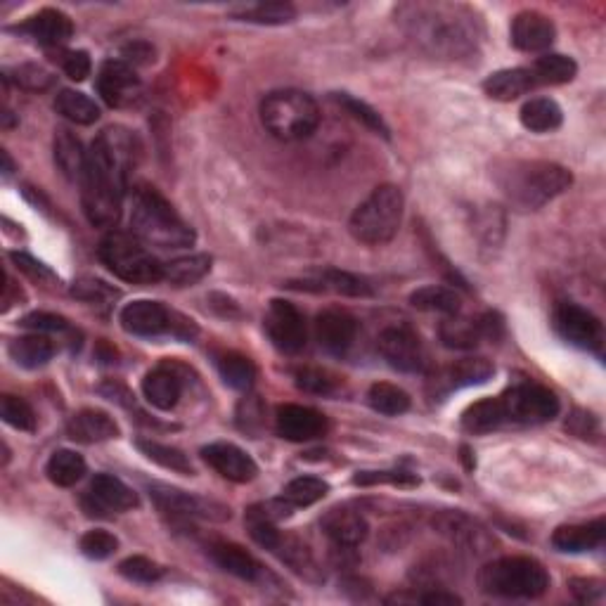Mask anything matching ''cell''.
Wrapping results in <instances>:
<instances>
[{
    "label": "cell",
    "instance_id": "obj_1",
    "mask_svg": "<svg viewBox=\"0 0 606 606\" xmlns=\"http://www.w3.org/2000/svg\"><path fill=\"white\" fill-rule=\"evenodd\" d=\"M138 143L126 128H105L88 152V166L81 178L83 211L95 228H112L121 216L128 171H131Z\"/></svg>",
    "mask_w": 606,
    "mask_h": 606
},
{
    "label": "cell",
    "instance_id": "obj_2",
    "mask_svg": "<svg viewBox=\"0 0 606 606\" xmlns=\"http://www.w3.org/2000/svg\"><path fill=\"white\" fill-rule=\"evenodd\" d=\"M403 27L424 53L457 60L474 53L481 22L472 10L453 3H410L398 10Z\"/></svg>",
    "mask_w": 606,
    "mask_h": 606
},
{
    "label": "cell",
    "instance_id": "obj_3",
    "mask_svg": "<svg viewBox=\"0 0 606 606\" xmlns=\"http://www.w3.org/2000/svg\"><path fill=\"white\" fill-rule=\"evenodd\" d=\"M502 195L521 211H535L571 188L573 176L552 161H512L495 173Z\"/></svg>",
    "mask_w": 606,
    "mask_h": 606
},
{
    "label": "cell",
    "instance_id": "obj_4",
    "mask_svg": "<svg viewBox=\"0 0 606 606\" xmlns=\"http://www.w3.org/2000/svg\"><path fill=\"white\" fill-rule=\"evenodd\" d=\"M131 230L143 244L159 249H183L195 242V232L173 206L152 188L133 192Z\"/></svg>",
    "mask_w": 606,
    "mask_h": 606
},
{
    "label": "cell",
    "instance_id": "obj_5",
    "mask_svg": "<svg viewBox=\"0 0 606 606\" xmlns=\"http://www.w3.org/2000/svg\"><path fill=\"white\" fill-rule=\"evenodd\" d=\"M479 588L493 597L538 599L550 590V576L531 557H502L479 571Z\"/></svg>",
    "mask_w": 606,
    "mask_h": 606
},
{
    "label": "cell",
    "instance_id": "obj_6",
    "mask_svg": "<svg viewBox=\"0 0 606 606\" xmlns=\"http://www.w3.org/2000/svg\"><path fill=\"white\" fill-rule=\"evenodd\" d=\"M261 121L270 135L285 143L306 140L320 124V109L301 90H275L261 102Z\"/></svg>",
    "mask_w": 606,
    "mask_h": 606
},
{
    "label": "cell",
    "instance_id": "obj_7",
    "mask_svg": "<svg viewBox=\"0 0 606 606\" xmlns=\"http://www.w3.org/2000/svg\"><path fill=\"white\" fill-rule=\"evenodd\" d=\"M403 192L396 185H379L372 195L353 211L348 230L358 242L382 247L398 235L403 223Z\"/></svg>",
    "mask_w": 606,
    "mask_h": 606
},
{
    "label": "cell",
    "instance_id": "obj_8",
    "mask_svg": "<svg viewBox=\"0 0 606 606\" xmlns=\"http://www.w3.org/2000/svg\"><path fill=\"white\" fill-rule=\"evenodd\" d=\"M100 259L119 280L131 285H152L164 280V263H159L145 244L128 232H109L100 244Z\"/></svg>",
    "mask_w": 606,
    "mask_h": 606
},
{
    "label": "cell",
    "instance_id": "obj_9",
    "mask_svg": "<svg viewBox=\"0 0 606 606\" xmlns=\"http://www.w3.org/2000/svg\"><path fill=\"white\" fill-rule=\"evenodd\" d=\"M121 327L133 337H161V334H178L190 337L195 334V325L188 318L171 313L159 301H133L124 306L119 315Z\"/></svg>",
    "mask_w": 606,
    "mask_h": 606
},
{
    "label": "cell",
    "instance_id": "obj_10",
    "mask_svg": "<svg viewBox=\"0 0 606 606\" xmlns=\"http://www.w3.org/2000/svg\"><path fill=\"white\" fill-rule=\"evenodd\" d=\"M507 422L545 424L559 415V398L540 384H517L500 396Z\"/></svg>",
    "mask_w": 606,
    "mask_h": 606
},
{
    "label": "cell",
    "instance_id": "obj_11",
    "mask_svg": "<svg viewBox=\"0 0 606 606\" xmlns=\"http://www.w3.org/2000/svg\"><path fill=\"white\" fill-rule=\"evenodd\" d=\"M377 348L382 358L398 372H424L429 365L427 346L410 325H391L379 334Z\"/></svg>",
    "mask_w": 606,
    "mask_h": 606
},
{
    "label": "cell",
    "instance_id": "obj_12",
    "mask_svg": "<svg viewBox=\"0 0 606 606\" xmlns=\"http://www.w3.org/2000/svg\"><path fill=\"white\" fill-rule=\"evenodd\" d=\"M150 498L157 502L161 512L173 514L183 519H206V521H225L230 519V507L221 502L202 498L180 491V488L166 486V483H150Z\"/></svg>",
    "mask_w": 606,
    "mask_h": 606
},
{
    "label": "cell",
    "instance_id": "obj_13",
    "mask_svg": "<svg viewBox=\"0 0 606 606\" xmlns=\"http://www.w3.org/2000/svg\"><path fill=\"white\" fill-rule=\"evenodd\" d=\"M263 327H266L268 339L273 341L277 351L294 356V353H299L306 346V320L296 311L294 303L280 299L270 301L266 318H263Z\"/></svg>",
    "mask_w": 606,
    "mask_h": 606
},
{
    "label": "cell",
    "instance_id": "obj_14",
    "mask_svg": "<svg viewBox=\"0 0 606 606\" xmlns=\"http://www.w3.org/2000/svg\"><path fill=\"white\" fill-rule=\"evenodd\" d=\"M554 330H557L564 341H569L571 346L588 348V351H599L602 348V322L588 308L576 306V303L557 306V311H554Z\"/></svg>",
    "mask_w": 606,
    "mask_h": 606
},
{
    "label": "cell",
    "instance_id": "obj_15",
    "mask_svg": "<svg viewBox=\"0 0 606 606\" xmlns=\"http://www.w3.org/2000/svg\"><path fill=\"white\" fill-rule=\"evenodd\" d=\"M495 375V367L486 358H462L457 363L441 367L429 379V396L434 401H443L453 391L467 389V386L486 384Z\"/></svg>",
    "mask_w": 606,
    "mask_h": 606
},
{
    "label": "cell",
    "instance_id": "obj_16",
    "mask_svg": "<svg viewBox=\"0 0 606 606\" xmlns=\"http://www.w3.org/2000/svg\"><path fill=\"white\" fill-rule=\"evenodd\" d=\"M140 90H143V83L135 74L133 64L124 60H107L100 67L98 93L109 107H131L140 98Z\"/></svg>",
    "mask_w": 606,
    "mask_h": 606
},
{
    "label": "cell",
    "instance_id": "obj_17",
    "mask_svg": "<svg viewBox=\"0 0 606 606\" xmlns=\"http://www.w3.org/2000/svg\"><path fill=\"white\" fill-rule=\"evenodd\" d=\"M138 507V495L131 486L112 474H98L83 498V509L90 517H107V512H128Z\"/></svg>",
    "mask_w": 606,
    "mask_h": 606
},
{
    "label": "cell",
    "instance_id": "obj_18",
    "mask_svg": "<svg viewBox=\"0 0 606 606\" xmlns=\"http://www.w3.org/2000/svg\"><path fill=\"white\" fill-rule=\"evenodd\" d=\"M275 429L285 441L306 443L325 434L327 419L322 412L306 408V405H280L275 417Z\"/></svg>",
    "mask_w": 606,
    "mask_h": 606
},
{
    "label": "cell",
    "instance_id": "obj_19",
    "mask_svg": "<svg viewBox=\"0 0 606 606\" xmlns=\"http://www.w3.org/2000/svg\"><path fill=\"white\" fill-rule=\"evenodd\" d=\"M358 337V320L341 308H327L315 318V339L327 353H346Z\"/></svg>",
    "mask_w": 606,
    "mask_h": 606
},
{
    "label": "cell",
    "instance_id": "obj_20",
    "mask_svg": "<svg viewBox=\"0 0 606 606\" xmlns=\"http://www.w3.org/2000/svg\"><path fill=\"white\" fill-rule=\"evenodd\" d=\"M436 531L453 543L455 547L467 552H476V554H486L493 547V538L488 535L486 528H483L479 521L464 517L460 512H446L441 517L434 519Z\"/></svg>",
    "mask_w": 606,
    "mask_h": 606
},
{
    "label": "cell",
    "instance_id": "obj_21",
    "mask_svg": "<svg viewBox=\"0 0 606 606\" xmlns=\"http://www.w3.org/2000/svg\"><path fill=\"white\" fill-rule=\"evenodd\" d=\"M202 457L209 467H214L223 479L232 483H249L259 474V467L251 460V455L237 448L235 443H211L202 448Z\"/></svg>",
    "mask_w": 606,
    "mask_h": 606
},
{
    "label": "cell",
    "instance_id": "obj_22",
    "mask_svg": "<svg viewBox=\"0 0 606 606\" xmlns=\"http://www.w3.org/2000/svg\"><path fill=\"white\" fill-rule=\"evenodd\" d=\"M557 29H554L552 19L545 17L543 12L524 10L514 17L512 22V43L514 48L524 50V53H540L554 43Z\"/></svg>",
    "mask_w": 606,
    "mask_h": 606
},
{
    "label": "cell",
    "instance_id": "obj_23",
    "mask_svg": "<svg viewBox=\"0 0 606 606\" xmlns=\"http://www.w3.org/2000/svg\"><path fill=\"white\" fill-rule=\"evenodd\" d=\"M17 31L31 36L43 48H62L74 36V24L62 10L45 8L36 12L34 17H29L22 27H17Z\"/></svg>",
    "mask_w": 606,
    "mask_h": 606
},
{
    "label": "cell",
    "instance_id": "obj_24",
    "mask_svg": "<svg viewBox=\"0 0 606 606\" xmlns=\"http://www.w3.org/2000/svg\"><path fill=\"white\" fill-rule=\"evenodd\" d=\"M322 533L332 540V545L358 547L370 533V524L363 514L351 507H334L320 521Z\"/></svg>",
    "mask_w": 606,
    "mask_h": 606
},
{
    "label": "cell",
    "instance_id": "obj_25",
    "mask_svg": "<svg viewBox=\"0 0 606 606\" xmlns=\"http://www.w3.org/2000/svg\"><path fill=\"white\" fill-rule=\"evenodd\" d=\"M145 401L157 410H173L183 393V382L171 365H159L143 379Z\"/></svg>",
    "mask_w": 606,
    "mask_h": 606
},
{
    "label": "cell",
    "instance_id": "obj_26",
    "mask_svg": "<svg viewBox=\"0 0 606 606\" xmlns=\"http://www.w3.org/2000/svg\"><path fill=\"white\" fill-rule=\"evenodd\" d=\"M67 434L76 443H102L119 436V424L102 410H81L67 422Z\"/></svg>",
    "mask_w": 606,
    "mask_h": 606
},
{
    "label": "cell",
    "instance_id": "obj_27",
    "mask_svg": "<svg viewBox=\"0 0 606 606\" xmlns=\"http://www.w3.org/2000/svg\"><path fill=\"white\" fill-rule=\"evenodd\" d=\"M606 535V524L604 519L590 521V524H573V526H559L557 531L552 533V545L557 547L559 552H590L597 550L599 545L604 543Z\"/></svg>",
    "mask_w": 606,
    "mask_h": 606
},
{
    "label": "cell",
    "instance_id": "obj_28",
    "mask_svg": "<svg viewBox=\"0 0 606 606\" xmlns=\"http://www.w3.org/2000/svg\"><path fill=\"white\" fill-rule=\"evenodd\" d=\"M535 88V81L531 72L526 69H502L495 72L483 81V90H486L488 98L500 100V102H512L521 98V95L531 93Z\"/></svg>",
    "mask_w": 606,
    "mask_h": 606
},
{
    "label": "cell",
    "instance_id": "obj_29",
    "mask_svg": "<svg viewBox=\"0 0 606 606\" xmlns=\"http://www.w3.org/2000/svg\"><path fill=\"white\" fill-rule=\"evenodd\" d=\"M209 554L225 573H230V576H237L242 580H259L263 576V566L256 562L247 550H242L240 545L216 543L209 547Z\"/></svg>",
    "mask_w": 606,
    "mask_h": 606
},
{
    "label": "cell",
    "instance_id": "obj_30",
    "mask_svg": "<svg viewBox=\"0 0 606 606\" xmlns=\"http://www.w3.org/2000/svg\"><path fill=\"white\" fill-rule=\"evenodd\" d=\"M55 161L69 180H81L88 166V152H83L79 138L67 128L55 133Z\"/></svg>",
    "mask_w": 606,
    "mask_h": 606
},
{
    "label": "cell",
    "instance_id": "obj_31",
    "mask_svg": "<svg viewBox=\"0 0 606 606\" xmlns=\"http://www.w3.org/2000/svg\"><path fill=\"white\" fill-rule=\"evenodd\" d=\"M507 422L500 398H483V401L469 405L462 415V429L467 434H491Z\"/></svg>",
    "mask_w": 606,
    "mask_h": 606
},
{
    "label": "cell",
    "instance_id": "obj_32",
    "mask_svg": "<svg viewBox=\"0 0 606 606\" xmlns=\"http://www.w3.org/2000/svg\"><path fill=\"white\" fill-rule=\"evenodd\" d=\"M412 308L424 313H441V315H457L462 311V299L455 289L443 285H427L417 292L410 294Z\"/></svg>",
    "mask_w": 606,
    "mask_h": 606
},
{
    "label": "cell",
    "instance_id": "obj_33",
    "mask_svg": "<svg viewBox=\"0 0 606 606\" xmlns=\"http://www.w3.org/2000/svg\"><path fill=\"white\" fill-rule=\"evenodd\" d=\"M528 72H531V76H533L535 88L562 86V83H569L576 79L578 67H576V62L566 55H543V57H538L531 67H528Z\"/></svg>",
    "mask_w": 606,
    "mask_h": 606
},
{
    "label": "cell",
    "instance_id": "obj_34",
    "mask_svg": "<svg viewBox=\"0 0 606 606\" xmlns=\"http://www.w3.org/2000/svg\"><path fill=\"white\" fill-rule=\"evenodd\" d=\"M441 341L443 346L455 348V351H469L476 348L483 341V327L481 318H462L460 313L448 315L446 322L441 325Z\"/></svg>",
    "mask_w": 606,
    "mask_h": 606
},
{
    "label": "cell",
    "instance_id": "obj_35",
    "mask_svg": "<svg viewBox=\"0 0 606 606\" xmlns=\"http://www.w3.org/2000/svg\"><path fill=\"white\" fill-rule=\"evenodd\" d=\"M562 107L550 98H533L521 107V124L531 133H552L562 126Z\"/></svg>",
    "mask_w": 606,
    "mask_h": 606
},
{
    "label": "cell",
    "instance_id": "obj_36",
    "mask_svg": "<svg viewBox=\"0 0 606 606\" xmlns=\"http://www.w3.org/2000/svg\"><path fill=\"white\" fill-rule=\"evenodd\" d=\"M55 356V344L45 334H29V337H19L10 344V358L19 367L36 370L43 367L50 358Z\"/></svg>",
    "mask_w": 606,
    "mask_h": 606
},
{
    "label": "cell",
    "instance_id": "obj_37",
    "mask_svg": "<svg viewBox=\"0 0 606 606\" xmlns=\"http://www.w3.org/2000/svg\"><path fill=\"white\" fill-rule=\"evenodd\" d=\"M306 289H318V292H334L341 296H370L372 287L367 285L363 277L346 273V270H322L315 280L303 285Z\"/></svg>",
    "mask_w": 606,
    "mask_h": 606
},
{
    "label": "cell",
    "instance_id": "obj_38",
    "mask_svg": "<svg viewBox=\"0 0 606 606\" xmlns=\"http://www.w3.org/2000/svg\"><path fill=\"white\" fill-rule=\"evenodd\" d=\"M275 554L282 559L287 566H292V569L303 576L306 580H313V583H320L322 578V569L315 562V557L308 550L306 545L301 543V540L296 538H282L280 545L275 547Z\"/></svg>",
    "mask_w": 606,
    "mask_h": 606
},
{
    "label": "cell",
    "instance_id": "obj_39",
    "mask_svg": "<svg viewBox=\"0 0 606 606\" xmlns=\"http://www.w3.org/2000/svg\"><path fill=\"white\" fill-rule=\"evenodd\" d=\"M55 109L64 119L79 126H90L100 119V107L79 90H60L55 98Z\"/></svg>",
    "mask_w": 606,
    "mask_h": 606
},
{
    "label": "cell",
    "instance_id": "obj_40",
    "mask_svg": "<svg viewBox=\"0 0 606 606\" xmlns=\"http://www.w3.org/2000/svg\"><path fill=\"white\" fill-rule=\"evenodd\" d=\"M211 270V256L206 254H192L176 259L171 263H164V280L176 287H190L204 280Z\"/></svg>",
    "mask_w": 606,
    "mask_h": 606
},
{
    "label": "cell",
    "instance_id": "obj_41",
    "mask_svg": "<svg viewBox=\"0 0 606 606\" xmlns=\"http://www.w3.org/2000/svg\"><path fill=\"white\" fill-rule=\"evenodd\" d=\"M45 474L48 479L55 483V486L69 488L74 483H79L86 474V460L74 450H57L50 457L48 464H45Z\"/></svg>",
    "mask_w": 606,
    "mask_h": 606
},
{
    "label": "cell",
    "instance_id": "obj_42",
    "mask_svg": "<svg viewBox=\"0 0 606 606\" xmlns=\"http://www.w3.org/2000/svg\"><path fill=\"white\" fill-rule=\"evenodd\" d=\"M223 382L237 391H249L256 382V367L247 356L240 353H223L216 360Z\"/></svg>",
    "mask_w": 606,
    "mask_h": 606
},
{
    "label": "cell",
    "instance_id": "obj_43",
    "mask_svg": "<svg viewBox=\"0 0 606 606\" xmlns=\"http://www.w3.org/2000/svg\"><path fill=\"white\" fill-rule=\"evenodd\" d=\"M140 453H143L147 460L157 462L159 467L171 469V472L178 474H195V469H192V462L188 460V455L183 453V450L173 448V446H164V443L159 441H147V438H140L138 441Z\"/></svg>",
    "mask_w": 606,
    "mask_h": 606
},
{
    "label": "cell",
    "instance_id": "obj_44",
    "mask_svg": "<svg viewBox=\"0 0 606 606\" xmlns=\"http://www.w3.org/2000/svg\"><path fill=\"white\" fill-rule=\"evenodd\" d=\"M367 403H370L372 410H377L379 415H403V412L410 410V396L403 389L393 384H372L370 393H367Z\"/></svg>",
    "mask_w": 606,
    "mask_h": 606
},
{
    "label": "cell",
    "instance_id": "obj_45",
    "mask_svg": "<svg viewBox=\"0 0 606 606\" xmlns=\"http://www.w3.org/2000/svg\"><path fill=\"white\" fill-rule=\"evenodd\" d=\"M232 17L254 24H287L296 17V10L289 3H254L232 10Z\"/></svg>",
    "mask_w": 606,
    "mask_h": 606
},
{
    "label": "cell",
    "instance_id": "obj_46",
    "mask_svg": "<svg viewBox=\"0 0 606 606\" xmlns=\"http://www.w3.org/2000/svg\"><path fill=\"white\" fill-rule=\"evenodd\" d=\"M327 491H330V486H327L322 479H315V476H299V479L287 483L282 498L292 502L294 507H308L325 498Z\"/></svg>",
    "mask_w": 606,
    "mask_h": 606
},
{
    "label": "cell",
    "instance_id": "obj_47",
    "mask_svg": "<svg viewBox=\"0 0 606 606\" xmlns=\"http://www.w3.org/2000/svg\"><path fill=\"white\" fill-rule=\"evenodd\" d=\"M0 415H3V422L10 424V427L19 431H36V412L24 398L5 393L3 401H0Z\"/></svg>",
    "mask_w": 606,
    "mask_h": 606
},
{
    "label": "cell",
    "instance_id": "obj_48",
    "mask_svg": "<svg viewBox=\"0 0 606 606\" xmlns=\"http://www.w3.org/2000/svg\"><path fill=\"white\" fill-rule=\"evenodd\" d=\"M334 100H337L339 105L353 116V119H358L360 124L370 128V131H375L377 135H384V138H389V126L384 124L382 114H379L377 109H372L370 105H367V102L351 98V95H346V93H337V95H334Z\"/></svg>",
    "mask_w": 606,
    "mask_h": 606
},
{
    "label": "cell",
    "instance_id": "obj_49",
    "mask_svg": "<svg viewBox=\"0 0 606 606\" xmlns=\"http://www.w3.org/2000/svg\"><path fill=\"white\" fill-rule=\"evenodd\" d=\"M294 379L301 391L313 393V396H330V393L337 391V377L322 370V367H299L294 372Z\"/></svg>",
    "mask_w": 606,
    "mask_h": 606
},
{
    "label": "cell",
    "instance_id": "obj_50",
    "mask_svg": "<svg viewBox=\"0 0 606 606\" xmlns=\"http://www.w3.org/2000/svg\"><path fill=\"white\" fill-rule=\"evenodd\" d=\"M5 79H12L19 88L31 90V93H41V90H48L53 86V76L45 72L43 67L38 64H19V67L12 69V72L5 76Z\"/></svg>",
    "mask_w": 606,
    "mask_h": 606
},
{
    "label": "cell",
    "instance_id": "obj_51",
    "mask_svg": "<svg viewBox=\"0 0 606 606\" xmlns=\"http://www.w3.org/2000/svg\"><path fill=\"white\" fill-rule=\"evenodd\" d=\"M119 573L133 583H154L164 576V569L147 557H128L119 564Z\"/></svg>",
    "mask_w": 606,
    "mask_h": 606
},
{
    "label": "cell",
    "instance_id": "obj_52",
    "mask_svg": "<svg viewBox=\"0 0 606 606\" xmlns=\"http://www.w3.org/2000/svg\"><path fill=\"white\" fill-rule=\"evenodd\" d=\"M119 550V540L114 538L109 531H88L81 538V552L86 554L88 559H107Z\"/></svg>",
    "mask_w": 606,
    "mask_h": 606
},
{
    "label": "cell",
    "instance_id": "obj_53",
    "mask_svg": "<svg viewBox=\"0 0 606 606\" xmlns=\"http://www.w3.org/2000/svg\"><path fill=\"white\" fill-rule=\"evenodd\" d=\"M353 483L356 486H375V483H391V486H403V488H412L419 486V479L410 472H360L358 476H353Z\"/></svg>",
    "mask_w": 606,
    "mask_h": 606
},
{
    "label": "cell",
    "instance_id": "obj_54",
    "mask_svg": "<svg viewBox=\"0 0 606 606\" xmlns=\"http://www.w3.org/2000/svg\"><path fill=\"white\" fill-rule=\"evenodd\" d=\"M72 294L76 299L83 301H105V299H114V296H119V292L112 287H107L105 282L93 280V277H83V280H76L72 287Z\"/></svg>",
    "mask_w": 606,
    "mask_h": 606
},
{
    "label": "cell",
    "instance_id": "obj_55",
    "mask_svg": "<svg viewBox=\"0 0 606 606\" xmlns=\"http://www.w3.org/2000/svg\"><path fill=\"white\" fill-rule=\"evenodd\" d=\"M60 64L64 74H67L72 81H86L90 76V69H93L86 50H69V53H62Z\"/></svg>",
    "mask_w": 606,
    "mask_h": 606
},
{
    "label": "cell",
    "instance_id": "obj_56",
    "mask_svg": "<svg viewBox=\"0 0 606 606\" xmlns=\"http://www.w3.org/2000/svg\"><path fill=\"white\" fill-rule=\"evenodd\" d=\"M247 526H249V535L254 538L256 545H261V547H266V550L275 552V547L280 545V540H282V533L277 531L273 521L247 519Z\"/></svg>",
    "mask_w": 606,
    "mask_h": 606
},
{
    "label": "cell",
    "instance_id": "obj_57",
    "mask_svg": "<svg viewBox=\"0 0 606 606\" xmlns=\"http://www.w3.org/2000/svg\"><path fill=\"white\" fill-rule=\"evenodd\" d=\"M22 327H27V330H34L38 334L64 332V330H69V322L64 320L62 315H55V313H31L22 320Z\"/></svg>",
    "mask_w": 606,
    "mask_h": 606
},
{
    "label": "cell",
    "instance_id": "obj_58",
    "mask_svg": "<svg viewBox=\"0 0 606 606\" xmlns=\"http://www.w3.org/2000/svg\"><path fill=\"white\" fill-rule=\"evenodd\" d=\"M569 588L573 592V597L583 604L599 602V599L604 597L602 580H595V578H573L569 583Z\"/></svg>",
    "mask_w": 606,
    "mask_h": 606
},
{
    "label": "cell",
    "instance_id": "obj_59",
    "mask_svg": "<svg viewBox=\"0 0 606 606\" xmlns=\"http://www.w3.org/2000/svg\"><path fill=\"white\" fill-rule=\"evenodd\" d=\"M261 415H263V408H261V401L256 396L244 398V401L240 403V410H237V417H240V427L247 429V431L259 429Z\"/></svg>",
    "mask_w": 606,
    "mask_h": 606
},
{
    "label": "cell",
    "instance_id": "obj_60",
    "mask_svg": "<svg viewBox=\"0 0 606 606\" xmlns=\"http://www.w3.org/2000/svg\"><path fill=\"white\" fill-rule=\"evenodd\" d=\"M10 259L15 261V266H17L19 270H24V273L34 277V280H55V275L50 273V270L45 268L43 263L34 261V259H31V256H27V254H19V251H12Z\"/></svg>",
    "mask_w": 606,
    "mask_h": 606
},
{
    "label": "cell",
    "instance_id": "obj_61",
    "mask_svg": "<svg viewBox=\"0 0 606 606\" xmlns=\"http://www.w3.org/2000/svg\"><path fill=\"white\" fill-rule=\"evenodd\" d=\"M415 602H419V604H462V599L453 595V592L429 590V592H422V595H415Z\"/></svg>",
    "mask_w": 606,
    "mask_h": 606
},
{
    "label": "cell",
    "instance_id": "obj_62",
    "mask_svg": "<svg viewBox=\"0 0 606 606\" xmlns=\"http://www.w3.org/2000/svg\"><path fill=\"white\" fill-rule=\"evenodd\" d=\"M3 176L5 178H10L12 176V171H15V164H12V159H10V154L8 152H3Z\"/></svg>",
    "mask_w": 606,
    "mask_h": 606
},
{
    "label": "cell",
    "instance_id": "obj_63",
    "mask_svg": "<svg viewBox=\"0 0 606 606\" xmlns=\"http://www.w3.org/2000/svg\"><path fill=\"white\" fill-rule=\"evenodd\" d=\"M462 462H464V467L467 469H474V460H472V453H469V448L467 446H462Z\"/></svg>",
    "mask_w": 606,
    "mask_h": 606
}]
</instances>
